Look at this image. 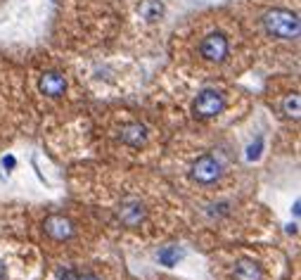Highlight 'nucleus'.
Masks as SVG:
<instances>
[{"label": "nucleus", "mask_w": 301, "mask_h": 280, "mask_svg": "<svg viewBox=\"0 0 301 280\" xmlns=\"http://www.w3.org/2000/svg\"><path fill=\"white\" fill-rule=\"evenodd\" d=\"M112 135H114V140H116L121 148H128V149L140 152V149L150 148V143H152V135H154V133L150 131V126H147L145 121L121 114V116L116 119L114 129H112Z\"/></svg>", "instance_id": "6"}, {"label": "nucleus", "mask_w": 301, "mask_h": 280, "mask_svg": "<svg viewBox=\"0 0 301 280\" xmlns=\"http://www.w3.org/2000/svg\"><path fill=\"white\" fill-rule=\"evenodd\" d=\"M232 280H263V263L254 257H237L230 263Z\"/></svg>", "instance_id": "8"}, {"label": "nucleus", "mask_w": 301, "mask_h": 280, "mask_svg": "<svg viewBox=\"0 0 301 280\" xmlns=\"http://www.w3.org/2000/svg\"><path fill=\"white\" fill-rule=\"evenodd\" d=\"M2 2H5V0H0V5H2Z\"/></svg>", "instance_id": "11"}, {"label": "nucleus", "mask_w": 301, "mask_h": 280, "mask_svg": "<svg viewBox=\"0 0 301 280\" xmlns=\"http://www.w3.org/2000/svg\"><path fill=\"white\" fill-rule=\"evenodd\" d=\"M176 72L192 78L228 81L256 59L249 36L232 7H209L185 17L171 36Z\"/></svg>", "instance_id": "1"}, {"label": "nucleus", "mask_w": 301, "mask_h": 280, "mask_svg": "<svg viewBox=\"0 0 301 280\" xmlns=\"http://www.w3.org/2000/svg\"><path fill=\"white\" fill-rule=\"evenodd\" d=\"M228 176V168L223 164L221 157H216L211 152H202L188 168V178L190 183L202 190H213L223 183V178Z\"/></svg>", "instance_id": "5"}, {"label": "nucleus", "mask_w": 301, "mask_h": 280, "mask_svg": "<svg viewBox=\"0 0 301 280\" xmlns=\"http://www.w3.org/2000/svg\"><path fill=\"white\" fill-rule=\"evenodd\" d=\"M78 230H76V224L71 221L69 216H64V214H50V216H45V221H43V235L50 240V243H71L74 240V235H76Z\"/></svg>", "instance_id": "7"}, {"label": "nucleus", "mask_w": 301, "mask_h": 280, "mask_svg": "<svg viewBox=\"0 0 301 280\" xmlns=\"http://www.w3.org/2000/svg\"><path fill=\"white\" fill-rule=\"evenodd\" d=\"M180 257H183V252L176 249V247H166V249H161L159 252V261L164 263V266H173Z\"/></svg>", "instance_id": "9"}, {"label": "nucleus", "mask_w": 301, "mask_h": 280, "mask_svg": "<svg viewBox=\"0 0 301 280\" xmlns=\"http://www.w3.org/2000/svg\"><path fill=\"white\" fill-rule=\"evenodd\" d=\"M232 12L242 21L254 57L292 67L299 57V7L294 0H240Z\"/></svg>", "instance_id": "2"}, {"label": "nucleus", "mask_w": 301, "mask_h": 280, "mask_svg": "<svg viewBox=\"0 0 301 280\" xmlns=\"http://www.w3.org/2000/svg\"><path fill=\"white\" fill-rule=\"evenodd\" d=\"M207 83H202L192 95L190 102V114L197 121H216L223 119L226 114L232 112L235 102L242 100V93L235 91L228 81H213V78H204Z\"/></svg>", "instance_id": "3"}, {"label": "nucleus", "mask_w": 301, "mask_h": 280, "mask_svg": "<svg viewBox=\"0 0 301 280\" xmlns=\"http://www.w3.org/2000/svg\"><path fill=\"white\" fill-rule=\"evenodd\" d=\"M7 276V268H5V261H0V280H5Z\"/></svg>", "instance_id": "10"}, {"label": "nucleus", "mask_w": 301, "mask_h": 280, "mask_svg": "<svg viewBox=\"0 0 301 280\" xmlns=\"http://www.w3.org/2000/svg\"><path fill=\"white\" fill-rule=\"evenodd\" d=\"M31 74L36 78V91H38V95H43L48 100H62L64 95L69 93L71 78L67 74V69H64V64L43 57L31 69Z\"/></svg>", "instance_id": "4"}]
</instances>
